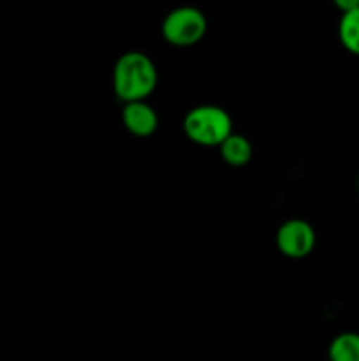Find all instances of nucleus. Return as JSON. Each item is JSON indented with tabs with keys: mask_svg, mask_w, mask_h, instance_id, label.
Returning a JSON list of instances; mask_svg holds the SVG:
<instances>
[{
	"mask_svg": "<svg viewBox=\"0 0 359 361\" xmlns=\"http://www.w3.org/2000/svg\"><path fill=\"white\" fill-rule=\"evenodd\" d=\"M157 67L141 51H127L113 69V88L123 102L144 101L157 87Z\"/></svg>",
	"mask_w": 359,
	"mask_h": 361,
	"instance_id": "nucleus-1",
	"label": "nucleus"
},
{
	"mask_svg": "<svg viewBox=\"0 0 359 361\" xmlns=\"http://www.w3.org/2000/svg\"><path fill=\"white\" fill-rule=\"evenodd\" d=\"M183 130L194 143L203 147H220L225 137L232 134V120L220 106H196L185 115Z\"/></svg>",
	"mask_w": 359,
	"mask_h": 361,
	"instance_id": "nucleus-2",
	"label": "nucleus"
},
{
	"mask_svg": "<svg viewBox=\"0 0 359 361\" xmlns=\"http://www.w3.org/2000/svg\"><path fill=\"white\" fill-rule=\"evenodd\" d=\"M208 30V20L194 6H180L172 9L162 21V37L172 46L187 48L194 46L204 37Z\"/></svg>",
	"mask_w": 359,
	"mask_h": 361,
	"instance_id": "nucleus-3",
	"label": "nucleus"
},
{
	"mask_svg": "<svg viewBox=\"0 0 359 361\" xmlns=\"http://www.w3.org/2000/svg\"><path fill=\"white\" fill-rule=\"evenodd\" d=\"M277 245L284 256L301 259L308 256L315 247V231L306 221L291 219L278 229Z\"/></svg>",
	"mask_w": 359,
	"mask_h": 361,
	"instance_id": "nucleus-4",
	"label": "nucleus"
},
{
	"mask_svg": "<svg viewBox=\"0 0 359 361\" xmlns=\"http://www.w3.org/2000/svg\"><path fill=\"white\" fill-rule=\"evenodd\" d=\"M125 129L137 137H146L157 130L158 116L155 109L144 101L125 102L122 111Z\"/></svg>",
	"mask_w": 359,
	"mask_h": 361,
	"instance_id": "nucleus-5",
	"label": "nucleus"
},
{
	"mask_svg": "<svg viewBox=\"0 0 359 361\" xmlns=\"http://www.w3.org/2000/svg\"><path fill=\"white\" fill-rule=\"evenodd\" d=\"M220 155L229 166H245L252 159V145L241 134H229L220 145Z\"/></svg>",
	"mask_w": 359,
	"mask_h": 361,
	"instance_id": "nucleus-6",
	"label": "nucleus"
},
{
	"mask_svg": "<svg viewBox=\"0 0 359 361\" xmlns=\"http://www.w3.org/2000/svg\"><path fill=\"white\" fill-rule=\"evenodd\" d=\"M329 361H359V334L345 331L333 338L327 349Z\"/></svg>",
	"mask_w": 359,
	"mask_h": 361,
	"instance_id": "nucleus-7",
	"label": "nucleus"
},
{
	"mask_svg": "<svg viewBox=\"0 0 359 361\" xmlns=\"http://www.w3.org/2000/svg\"><path fill=\"white\" fill-rule=\"evenodd\" d=\"M338 37L348 53L359 56V7L341 14L338 23Z\"/></svg>",
	"mask_w": 359,
	"mask_h": 361,
	"instance_id": "nucleus-8",
	"label": "nucleus"
},
{
	"mask_svg": "<svg viewBox=\"0 0 359 361\" xmlns=\"http://www.w3.org/2000/svg\"><path fill=\"white\" fill-rule=\"evenodd\" d=\"M333 4L336 6V9L341 11V14L348 13V11H354L359 7V0H333Z\"/></svg>",
	"mask_w": 359,
	"mask_h": 361,
	"instance_id": "nucleus-9",
	"label": "nucleus"
},
{
	"mask_svg": "<svg viewBox=\"0 0 359 361\" xmlns=\"http://www.w3.org/2000/svg\"><path fill=\"white\" fill-rule=\"evenodd\" d=\"M358 189H359V178H358Z\"/></svg>",
	"mask_w": 359,
	"mask_h": 361,
	"instance_id": "nucleus-10",
	"label": "nucleus"
}]
</instances>
